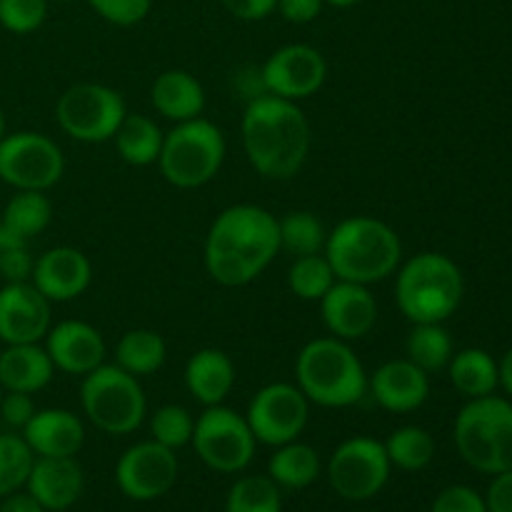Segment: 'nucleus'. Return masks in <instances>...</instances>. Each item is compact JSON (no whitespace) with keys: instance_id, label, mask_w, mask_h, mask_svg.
Wrapping results in <instances>:
<instances>
[{"instance_id":"nucleus-1","label":"nucleus","mask_w":512,"mask_h":512,"mask_svg":"<svg viewBox=\"0 0 512 512\" xmlns=\"http://www.w3.org/2000/svg\"><path fill=\"white\" fill-rule=\"evenodd\" d=\"M278 253V218L263 205L238 203L220 210L210 223L203 263L218 285L243 288L258 280Z\"/></svg>"},{"instance_id":"nucleus-2","label":"nucleus","mask_w":512,"mask_h":512,"mask_svg":"<svg viewBox=\"0 0 512 512\" xmlns=\"http://www.w3.org/2000/svg\"><path fill=\"white\" fill-rule=\"evenodd\" d=\"M240 135L248 163L268 180L295 178L313 145V130L303 108L270 93L248 100Z\"/></svg>"},{"instance_id":"nucleus-3","label":"nucleus","mask_w":512,"mask_h":512,"mask_svg":"<svg viewBox=\"0 0 512 512\" xmlns=\"http://www.w3.org/2000/svg\"><path fill=\"white\" fill-rule=\"evenodd\" d=\"M325 258L335 278L348 283H383L403 263L400 235L385 220L373 215H353L328 230Z\"/></svg>"},{"instance_id":"nucleus-4","label":"nucleus","mask_w":512,"mask_h":512,"mask_svg":"<svg viewBox=\"0 0 512 512\" xmlns=\"http://www.w3.org/2000/svg\"><path fill=\"white\" fill-rule=\"evenodd\" d=\"M295 385L310 405L330 410L353 408L368 395V370L345 340L313 338L295 355Z\"/></svg>"},{"instance_id":"nucleus-5","label":"nucleus","mask_w":512,"mask_h":512,"mask_svg":"<svg viewBox=\"0 0 512 512\" xmlns=\"http://www.w3.org/2000/svg\"><path fill=\"white\" fill-rule=\"evenodd\" d=\"M463 295V270L445 253L423 250L395 270V303L410 323H445Z\"/></svg>"},{"instance_id":"nucleus-6","label":"nucleus","mask_w":512,"mask_h":512,"mask_svg":"<svg viewBox=\"0 0 512 512\" xmlns=\"http://www.w3.org/2000/svg\"><path fill=\"white\" fill-rule=\"evenodd\" d=\"M453 440L460 458L478 473L512 470V403L498 395L468 400L455 415Z\"/></svg>"},{"instance_id":"nucleus-7","label":"nucleus","mask_w":512,"mask_h":512,"mask_svg":"<svg viewBox=\"0 0 512 512\" xmlns=\"http://www.w3.org/2000/svg\"><path fill=\"white\" fill-rule=\"evenodd\" d=\"M228 155L225 135L213 120L193 118L175 123L160 148V175L178 190H195L208 185L220 173Z\"/></svg>"},{"instance_id":"nucleus-8","label":"nucleus","mask_w":512,"mask_h":512,"mask_svg":"<svg viewBox=\"0 0 512 512\" xmlns=\"http://www.w3.org/2000/svg\"><path fill=\"white\" fill-rule=\"evenodd\" d=\"M80 408L105 435H130L148 418V398L140 378L103 363L80 383Z\"/></svg>"},{"instance_id":"nucleus-9","label":"nucleus","mask_w":512,"mask_h":512,"mask_svg":"<svg viewBox=\"0 0 512 512\" xmlns=\"http://www.w3.org/2000/svg\"><path fill=\"white\" fill-rule=\"evenodd\" d=\"M190 445L210 470L220 475H235L248 470V465L253 463L258 440L245 415L223 403L210 405L195 418Z\"/></svg>"},{"instance_id":"nucleus-10","label":"nucleus","mask_w":512,"mask_h":512,"mask_svg":"<svg viewBox=\"0 0 512 512\" xmlns=\"http://www.w3.org/2000/svg\"><path fill=\"white\" fill-rule=\"evenodd\" d=\"M128 115L123 95L103 83H75L55 103V120L78 143H108Z\"/></svg>"},{"instance_id":"nucleus-11","label":"nucleus","mask_w":512,"mask_h":512,"mask_svg":"<svg viewBox=\"0 0 512 512\" xmlns=\"http://www.w3.org/2000/svg\"><path fill=\"white\" fill-rule=\"evenodd\" d=\"M390 470L393 465L385 453V445L370 435L343 440L325 465L330 488L348 503H365L383 493L390 480Z\"/></svg>"},{"instance_id":"nucleus-12","label":"nucleus","mask_w":512,"mask_h":512,"mask_svg":"<svg viewBox=\"0 0 512 512\" xmlns=\"http://www.w3.org/2000/svg\"><path fill=\"white\" fill-rule=\"evenodd\" d=\"M65 173V155L50 135L35 130L5 133L0 140V183L48 193Z\"/></svg>"},{"instance_id":"nucleus-13","label":"nucleus","mask_w":512,"mask_h":512,"mask_svg":"<svg viewBox=\"0 0 512 512\" xmlns=\"http://www.w3.org/2000/svg\"><path fill=\"white\" fill-rule=\"evenodd\" d=\"M255 440L270 448L300 440L310 420V400L295 383H268L250 398L245 410Z\"/></svg>"},{"instance_id":"nucleus-14","label":"nucleus","mask_w":512,"mask_h":512,"mask_svg":"<svg viewBox=\"0 0 512 512\" xmlns=\"http://www.w3.org/2000/svg\"><path fill=\"white\" fill-rule=\"evenodd\" d=\"M180 475V463L175 450L143 440L125 450L115 463V485L125 498L135 503H150L175 488Z\"/></svg>"},{"instance_id":"nucleus-15","label":"nucleus","mask_w":512,"mask_h":512,"mask_svg":"<svg viewBox=\"0 0 512 512\" xmlns=\"http://www.w3.org/2000/svg\"><path fill=\"white\" fill-rule=\"evenodd\" d=\"M260 80H263L265 93L300 103L325 85L328 60L308 43L283 45L268 55L260 68Z\"/></svg>"},{"instance_id":"nucleus-16","label":"nucleus","mask_w":512,"mask_h":512,"mask_svg":"<svg viewBox=\"0 0 512 512\" xmlns=\"http://www.w3.org/2000/svg\"><path fill=\"white\" fill-rule=\"evenodd\" d=\"M53 325V303L30 280L0 288V343H43Z\"/></svg>"},{"instance_id":"nucleus-17","label":"nucleus","mask_w":512,"mask_h":512,"mask_svg":"<svg viewBox=\"0 0 512 512\" xmlns=\"http://www.w3.org/2000/svg\"><path fill=\"white\" fill-rule=\"evenodd\" d=\"M323 325L333 338L355 343L373 333L378 323V300L368 285L335 280L333 288L320 300Z\"/></svg>"},{"instance_id":"nucleus-18","label":"nucleus","mask_w":512,"mask_h":512,"mask_svg":"<svg viewBox=\"0 0 512 512\" xmlns=\"http://www.w3.org/2000/svg\"><path fill=\"white\" fill-rule=\"evenodd\" d=\"M43 348L53 360L55 370L65 375H78V378H85L95 368H100L108 355L103 333L85 320H60L50 325Z\"/></svg>"},{"instance_id":"nucleus-19","label":"nucleus","mask_w":512,"mask_h":512,"mask_svg":"<svg viewBox=\"0 0 512 512\" xmlns=\"http://www.w3.org/2000/svg\"><path fill=\"white\" fill-rule=\"evenodd\" d=\"M30 283L50 303H70L80 298L93 283V263L83 250L58 245L35 258Z\"/></svg>"},{"instance_id":"nucleus-20","label":"nucleus","mask_w":512,"mask_h":512,"mask_svg":"<svg viewBox=\"0 0 512 512\" xmlns=\"http://www.w3.org/2000/svg\"><path fill=\"white\" fill-rule=\"evenodd\" d=\"M368 393L385 413H415L430 395V375L408 358L388 360L375 373H368Z\"/></svg>"},{"instance_id":"nucleus-21","label":"nucleus","mask_w":512,"mask_h":512,"mask_svg":"<svg viewBox=\"0 0 512 512\" xmlns=\"http://www.w3.org/2000/svg\"><path fill=\"white\" fill-rule=\"evenodd\" d=\"M35 458H75L85 445V423L65 408L35 410L20 430Z\"/></svg>"},{"instance_id":"nucleus-22","label":"nucleus","mask_w":512,"mask_h":512,"mask_svg":"<svg viewBox=\"0 0 512 512\" xmlns=\"http://www.w3.org/2000/svg\"><path fill=\"white\" fill-rule=\"evenodd\" d=\"M25 490L45 512L73 508L85 490V473L75 458H35Z\"/></svg>"},{"instance_id":"nucleus-23","label":"nucleus","mask_w":512,"mask_h":512,"mask_svg":"<svg viewBox=\"0 0 512 512\" xmlns=\"http://www.w3.org/2000/svg\"><path fill=\"white\" fill-rule=\"evenodd\" d=\"M185 388L200 405H223L235 388V363L220 348H200L185 363Z\"/></svg>"},{"instance_id":"nucleus-24","label":"nucleus","mask_w":512,"mask_h":512,"mask_svg":"<svg viewBox=\"0 0 512 512\" xmlns=\"http://www.w3.org/2000/svg\"><path fill=\"white\" fill-rule=\"evenodd\" d=\"M150 103L155 113L170 123H185L203 115L205 88L188 70L170 68L163 70L150 85Z\"/></svg>"},{"instance_id":"nucleus-25","label":"nucleus","mask_w":512,"mask_h":512,"mask_svg":"<svg viewBox=\"0 0 512 512\" xmlns=\"http://www.w3.org/2000/svg\"><path fill=\"white\" fill-rule=\"evenodd\" d=\"M55 365L43 343L5 345L0 350V388L35 395L50 385Z\"/></svg>"},{"instance_id":"nucleus-26","label":"nucleus","mask_w":512,"mask_h":512,"mask_svg":"<svg viewBox=\"0 0 512 512\" xmlns=\"http://www.w3.org/2000/svg\"><path fill=\"white\" fill-rule=\"evenodd\" d=\"M163 138L165 133L150 115L128 113L120 128L115 130L113 143L123 163L133 165V168H148V165L158 163Z\"/></svg>"},{"instance_id":"nucleus-27","label":"nucleus","mask_w":512,"mask_h":512,"mask_svg":"<svg viewBox=\"0 0 512 512\" xmlns=\"http://www.w3.org/2000/svg\"><path fill=\"white\" fill-rule=\"evenodd\" d=\"M320 455L313 445L293 443L278 445L268 460V478L278 485L280 490H305L320 478Z\"/></svg>"},{"instance_id":"nucleus-28","label":"nucleus","mask_w":512,"mask_h":512,"mask_svg":"<svg viewBox=\"0 0 512 512\" xmlns=\"http://www.w3.org/2000/svg\"><path fill=\"white\" fill-rule=\"evenodd\" d=\"M448 375L453 388L468 400L493 395L500 385L498 363L483 348H465L460 353H453L448 363Z\"/></svg>"},{"instance_id":"nucleus-29","label":"nucleus","mask_w":512,"mask_h":512,"mask_svg":"<svg viewBox=\"0 0 512 512\" xmlns=\"http://www.w3.org/2000/svg\"><path fill=\"white\" fill-rule=\"evenodd\" d=\"M168 360V345L158 330L135 328L123 333L115 345V365L135 378L158 373Z\"/></svg>"},{"instance_id":"nucleus-30","label":"nucleus","mask_w":512,"mask_h":512,"mask_svg":"<svg viewBox=\"0 0 512 512\" xmlns=\"http://www.w3.org/2000/svg\"><path fill=\"white\" fill-rule=\"evenodd\" d=\"M0 223L10 233L30 243L35 235L45 233L48 225L53 223V203L40 190H15V195H10V200L5 203Z\"/></svg>"},{"instance_id":"nucleus-31","label":"nucleus","mask_w":512,"mask_h":512,"mask_svg":"<svg viewBox=\"0 0 512 512\" xmlns=\"http://www.w3.org/2000/svg\"><path fill=\"white\" fill-rule=\"evenodd\" d=\"M453 353V338L443 323H413L405 338V358L428 375L448 368Z\"/></svg>"},{"instance_id":"nucleus-32","label":"nucleus","mask_w":512,"mask_h":512,"mask_svg":"<svg viewBox=\"0 0 512 512\" xmlns=\"http://www.w3.org/2000/svg\"><path fill=\"white\" fill-rule=\"evenodd\" d=\"M385 453L393 468L405 470V473H418L425 470L435 458V440L420 425H403L393 430L385 440Z\"/></svg>"},{"instance_id":"nucleus-33","label":"nucleus","mask_w":512,"mask_h":512,"mask_svg":"<svg viewBox=\"0 0 512 512\" xmlns=\"http://www.w3.org/2000/svg\"><path fill=\"white\" fill-rule=\"evenodd\" d=\"M278 230L280 250L290 253L293 258H303V255H315L325 250L328 228L310 210H293V213L278 218Z\"/></svg>"},{"instance_id":"nucleus-34","label":"nucleus","mask_w":512,"mask_h":512,"mask_svg":"<svg viewBox=\"0 0 512 512\" xmlns=\"http://www.w3.org/2000/svg\"><path fill=\"white\" fill-rule=\"evenodd\" d=\"M225 512H283V495L268 475H243L225 495Z\"/></svg>"},{"instance_id":"nucleus-35","label":"nucleus","mask_w":512,"mask_h":512,"mask_svg":"<svg viewBox=\"0 0 512 512\" xmlns=\"http://www.w3.org/2000/svg\"><path fill=\"white\" fill-rule=\"evenodd\" d=\"M335 280L338 278H335L325 253L293 258V265L288 268V290L305 303H320L323 295L333 288Z\"/></svg>"},{"instance_id":"nucleus-36","label":"nucleus","mask_w":512,"mask_h":512,"mask_svg":"<svg viewBox=\"0 0 512 512\" xmlns=\"http://www.w3.org/2000/svg\"><path fill=\"white\" fill-rule=\"evenodd\" d=\"M33 463L35 455L23 440V435H0V498L25 488Z\"/></svg>"},{"instance_id":"nucleus-37","label":"nucleus","mask_w":512,"mask_h":512,"mask_svg":"<svg viewBox=\"0 0 512 512\" xmlns=\"http://www.w3.org/2000/svg\"><path fill=\"white\" fill-rule=\"evenodd\" d=\"M195 430V418L188 408L183 405H160L153 415H150V440L165 445L170 450H180L190 445Z\"/></svg>"},{"instance_id":"nucleus-38","label":"nucleus","mask_w":512,"mask_h":512,"mask_svg":"<svg viewBox=\"0 0 512 512\" xmlns=\"http://www.w3.org/2000/svg\"><path fill=\"white\" fill-rule=\"evenodd\" d=\"M33 255H30L28 240L18 238L0 223V278L5 283H20L30 280L33 273Z\"/></svg>"},{"instance_id":"nucleus-39","label":"nucleus","mask_w":512,"mask_h":512,"mask_svg":"<svg viewBox=\"0 0 512 512\" xmlns=\"http://www.w3.org/2000/svg\"><path fill=\"white\" fill-rule=\"evenodd\" d=\"M48 18V0H0V25L8 33H35Z\"/></svg>"},{"instance_id":"nucleus-40","label":"nucleus","mask_w":512,"mask_h":512,"mask_svg":"<svg viewBox=\"0 0 512 512\" xmlns=\"http://www.w3.org/2000/svg\"><path fill=\"white\" fill-rule=\"evenodd\" d=\"M88 5L105 23L130 28V25H138L148 18L153 0H88Z\"/></svg>"},{"instance_id":"nucleus-41","label":"nucleus","mask_w":512,"mask_h":512,"mask_svg":"<svg viewBox=\"0 0 512 512\" xmlns=\"http://www.w3.org/2000/svg\"><path fill=\"white\" fill-rule=\"evenodd\" d=\"M430 512H488L485 498L468 485H450L435 495Z\"/></svg>"},{"instance_id":"nucleus-42","label":"nucleus","mask_w":512,"mask_h":512,"mask_svg":"<svg viewBox=\"0 0 512 512\" xmlns=\"http://www.w3.org/2000/svg\"><path fill=\"white\" fill-rule=\"evenodd\" d=\"M35 403L33 395L28 393H10L3 390V398H0V420H3L8 428L23 430L30 423V418L35 415Z\"/></svg>"},{"instance_id":"nucleus-43","label":"nucleus","mask_w":512,"mask_h":512,"mask_svg":"<svg viewBox=\"0 0 512 512\" xmlns=\"http://www.w3.org/2000/svg\"><path fill=\"white\" fill-rule=\"evenodd\" d=\"M223 8L228 10L233 18L245 20V23H255V20H265L268 15L275 13L278 0H220Z\"/></svg>"},{"instance_id":"nucleus-44","label":"nucleus","mask_w":512,"mask_h":512,"mask_svg":"<svg viewBox=\"0 0 512 512\" xmlns=\"http://www.w3.org/2000/svg\"><path fill=\"white\" fill-rule=\"evenodd\" d=\"M325 0H278V13L283 15V20L293 25H305L313 23L320 13H323Z\"/></svg>"},{"instance_id":"nucleus-45","label":"nucleus","mask_w":512,"mask_h":512,"mask_svg":"<svg viewBox=\"0 0 512 512\" xmlns=\"http://www.w3.org/2000/svg\"><path fill=\"white\" fill-rule=\"evenodd\" d=\"M485 505H488V512H512V470L493 475Z\"/></svg>"},{"instance_id":"nucleus-46","label":"nucleus","mask_w":512,"mask_h":512,"mask_svg":"<svg viewBox=\"0 0 512 512\" xmlns=\"http://www.w3.org/2000/svg\"><path fill=\"white\" fill-rule=\"evenodd\" d=\"M0 500H3V503H0V512H45L43 505H40L25 488L15 490V493L5 495V498Z\"/></svg>"},{"instance_id":"nucleus-47","label":"nucleus","mask_w":512,"mask_h":512,"mask_svg":"<svg viewBox=\"0 0 512 512\" xmlns=\"http://www.w3.org/2000/svg\"><path fill=\"white\" fill-rule=\"evenodd\" d=\"M498 378H500V388L512 398V348L503 355V360L498 363Z\"/></svg>"},{"instance_id":"nucleus-48","label":"nucleus","mask_w":512,"mask_h":512,"mask_svg":"<svg viewBox=\"0 0 512 512\" xmlns=\"http://www.w3.org/2000/svg\"><path fill=\"white\" fill-rule=\"evenodd\" d=\"M360 0H325V5H333V8H353Z\"/></svg>"},{"instance_id":"nucleus-49","label":"nucleus","mask_w":512,"mask_h":512,"mask_svg":"<svg viewBox=\"0 0 512 512\" xmlns=\"http://www.w3.org/2000/svg\"><path fill=\"white\" fill-rule=\"evenodd\" d=\"M5 138V113H3V108H0V140Z\"/></svg>"},{"instance_id":"nucleus-50","label":"nucleus","mask_w":512,"mask_h":512,"mask_svg":"<svg viewBox=\"0 0 512 512\" xmlns=\"http://www.w3.org/2000/svg\"><path fill=\"white\" fill-rule=\"evenodd\" d=\"M55 3H73V0H55Z\"/></svg>"},{"instance_id":"nucleus-51","label":"nucleus","mask_w":512,"mask_h":512,"mask_svg":"<svg viewBox=\"0 0 512 512\" xmlns=\"http://www.w3.org/2000/svg\"><path fill=\"white\" fill-rule=\"evenodd\" d=\"M0 398H3V388H0Z\"/></svg>"}]
</instances>
